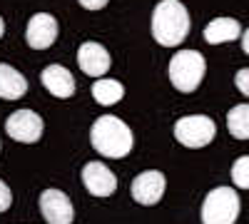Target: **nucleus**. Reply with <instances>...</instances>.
<instances>
[{"label":"nucleus","instance_id":"obj_1","mask_svg":"<svg viewBox=\"0 0 249 224\" xmlns=\"http://www.w3.org/2000/svg\"><path fill=\"white\" fill-rule=\"evenodd\" d=\"M90 142L92 147L102 155V157H110V159H122L132 152L135 145V137L132 130L124 125L120 117L112 115H102L92 122V130H90Z\"/></svg>","mask_w":249,"mask_h":224},{"label":"nucleus","instance_id":"obj_2","mask_svg":"<svg viewBox=\"0 0 249 224\" xmlns=\"http://www.w3.org/2000/svg\"><path fill=\"white\" fill-rule=\"evenodd\" d=\"M190 33V13L179 0H160L152 13V35L162 48H177Z\"/></svg>","mask_w":249,"mask_h":224},{"label":"nucleus","instance_id":"obj_3","mask_svg":"<svg viewBox=\"0 0 249 224\" xmlns=\"http://www.w3.org/2000/svg\"><path fill=\"white\" fill-rule=\"evenodd\" d=\"M207 63L197 50H179L170 60V83L179 92H195L204 80Z\"/></svg>","mask_w":249,"mask_h":224},{"label":"nucleus","instance_id":"obj_4","mask_svg":"<svg viewBox=\"0 0 249 224\" xmlns=\"http://www.w3.org/2000/svg\"><path fill=\"white\" fill-rule=\"evenodd\" d=\"M239 207V194L232 187H214L202 202V224H234Z\"/></svg>","mask_w":249,"mask_h":224},{"label":"nucleus","instance_id":"obj_5","mask_svg":"<svg viewBox=\"0 0 249 224\" xmlns=\"http://www.w3.org/2000/svg\"><path fill=\"white\" fill-rule=\"evenodd\" d=\"M214 122L207 117V115H190V117H182L177 120L175 125V137L179 145L190 147V150H199L207 147L210 142L214 139Z\"/></svg>","mask_w":249,"mask_h":224},{"label":"nucleus","instance_id":"obj_6","mask_svg":"<svg viewBox=\"0 0 249 224\" xmlns=\"http://www.w3.org/2000/svg\"><path fill=\"white\" fill-rule=\"evenodd\" d=\"M43 117L33 110H18L8 117L5 122V132L15 139V142H23V145H33L43 137Z\"/></svg>","mask_w":249,"mask_h":224},{"label":"nucleus","instance_id":"obj_7","mask_svg":"<svg viewBox=\"0 0 249 224\" xmlns=\"http://www.w3.org/2000/svg\"><path fill=\"white\" fill-rule=\"evenodd\" d=\"M164 187H167V179H164L162 172L157 170H147V172H140L132 179V199L142 207H152L164 197Z\"/></svg>","mask_w":249,"mask_h":224},{"label":"nucleus","instance_id":"obj_8","mask_svg":"<svg viewBox=\"0 0 249 224\" xmlns=\"http://www.w3.org/2000/svg\"><path fill=\"white\" fill-rule=\"evenodd\" d=\"M40 212H43L48 224H72L75 219L70 197L60 190H45L40 194Z\"/></svg>","mask_w":249,"mask_h":224},{"label":"nucleus","instance_id":"obj_9","mask_svg":"<svg viewBox=\"0 0 249 224\" xmlns=\"http://www.w3.org/2000/svg\"><path fill=\"white\" fill-rule=\"evenodd\" d=\"M25 40L33 50H48L57 40V20L48 13L33 15L25 28Z\"/></svg>","mask_w":249,"mask_h":224},{"label":"nucleus","instance_id":"obj_10","mask_svg":"<svg viewBox=\"0 0 249 224\" xmlns=\"http://www.w3.org/2000/svg\"><path fill=\"white\" fill-rule=\"evenodd\" d=\"M82 185L95 197H110L117 190V177L102 162H88L82 167Z\"/></svg>","mask_w":249,"mask_h":224},{"label":"nucleus","instance_id":"obj_11","mask_svg":"<svg viewBox=\"0 0 249 224\" xmlns=\"http://www.w3.org/2000/svg\"><path fill=\"white\" fill-rule=\"evenodd\" d=\"M77 65L90 77H102L110 70L112 60H110V52L100 43H82L77 50Z\"/></svg>","mask_w":249,"mask_h":224},{"label":"nucleus","instance_id":"obj_12","mask_svg":"<svg viewBox=\"0 0 249 224\" xmlns=\"http://www.w3.org/2000/svg\"><path fill=\"white\" fill-rule=\"evenodd\" d=\"M40 83H43V87L50 95H55L60 100H68L75 92V77L68 68H62V65H48L43 72H40Z\"/></svg>","mask_w":249,"mask_h":224},{"label":"nucleus","instance_id":"obj_13","mask_svg":"<svg viewBox=\"0 0 249 224\" xmlns=\"http://www.w3.org/2000/svg\"><path fill=\"white\" fill-rule=\"evenodd\" d=\"M28 92V80L13 65L0 63V97L3 100H20Z\"/></svg>","mask_w":249,"mask_h":224},{"label":"nucleus","instance_id":"obj_14","mask_svg":"<svg viewBox=\"0 0 249 224\" xmlns=\"http://www.w3.org/2000/svg\"><path fill=\"white\" fill-rule=\"evenodd\" d=\"M239 23L234 17H214L210 25L204 28V40L210 45H219V43H232L239 37Z\"/></svg>","mask_w":249,"mask_h":224},{"label":"nucleus","instance_id":"obj_15","mask_svg":"<svg viewBox=\"0 0 249 224\" xmlns=\"http://www.w3.org/2000/svg\"><path fill=\"white\" fill-rule=\"evenodd\" d=\"M92 97H95V103H100L102 107H110V105H117L120 100L124 97V87L117 83V80L97 77V83L92 85Z\"/></svg>","mask_w":249,"mask_h":224},{"label":"nucleus","instance_id":"obj_16","mask_svg":"<svg viewBox=\"0 0 249 224\" xmlns=\"http://www.w3.org/2000/svg\"><path fill=\"white\" fill-rule=\"evenodd\" d=\"M227 130L237 139H249V105H237L227 112Z\"/></svg>","mask_w":249,"mask_h":224},{"label":"nucleus","instance_id":"obj_17","mask_svg":"<svg viewBox=\"0 0 249 224\" xmlns=\"http://www.w3.org/2000/svg\"><path fill=\"white\" fill-rule=\"evenodd\" d=\"M232 182L239 190H249V155L239 157L232 165Z\"/></svg>","mask_w":249,"mask_h":224},{"label":"nucleus","instance_id":"obj_18","mask_svg":"<svg viewBox=\"0 0 249 224\" xmlns=\"http://www.w3.org/2000/svg\"><path fill=\"white\" fill-rule=\"evenodd\" d=\"M10 205H13V192H10V187L5 185V182L0 179V214L8 212Z\"/></svg>","mask_w":249,"mask_h":224},{"label":"nucleus","instance_id":"obj_19","mask_svg":"<svg viewBox=\"0 0 249 224\" xmlns=\"http://www.w3.org/2000/svg\"><path fill=\"white\" fill-rule=\"evenodd\" d=\"M234 85L239 87V92H242V95H247V97H249V68H242V70L237 72Z\"/></svg>","mask_w":249,"mask_h":224},{"label":"nucleus","instance_id":"obj_20","mask_svg":"<svg viewBox=\"0 0 249 224\" xmlns=\"http://www.w3.org/2000/svg\"><path fill=\"white\" fill-rule=\"evenodd\" d=\"M107 3H110V0H80V5L85 10H102Z\"/></svg>","mask_w":249,"mask_h":224},{"label":"nucleus","instance_id":"obj_21","mask_svg":"<svg viewBox=\"0 0 249 224\" xmlns=\"http://www.w3.org/2000/svg\"><path fill=\"white\" fill-rule=\"evenodd\" d=\"M242 50H244V52L249 55V28H247V30L242 33Z\"/></svg>","mask_w":249,"mask_h":224},{"label":"nucleus","instance_id":"obj_22","mask_svg":"<svg viewBox=\"0 0 249 224\" xmlns=\"http://www.w3.org/2000/svg\"><path fill=\"white\" fill-rule=\"evenodd\" d=\"M5 35V23H3V17H0V37Z\"/></svg>","mask_w":249,"mask_h":224}]
</instances>
